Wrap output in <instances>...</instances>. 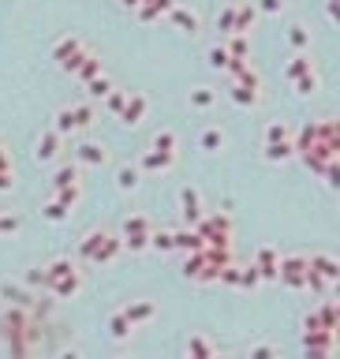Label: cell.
Here are the masks:
<instances>
[{"label":"cell","mask_w":340,"mask_h":359,"mask_svg":"<svg viewBox=\"0 0 340 359\" xmlns=\"http://www.w3.org/2000/svg\"><path fill=\"white\" fill-rule=\"evenodd\" d=\"M303 277H307V255H284L277 262V281L288 284V288H303Z\"/></svg>","instance_id":"6da1fadb"},{"label":"cell","mask_w":340,"mask_h":359,"mask_svg":"<svg viewBox=\"0 0 340 359\" xmlns=\"http://www.w3.org/2000/svg\"><path fill=\"white\" fill-rule=\"evenodd\" d=\"M49 292L53 300H75L79 292H82V270H71V273H64V277H57V281H49Z\"/></svg>","instance_id":"7a4b0ae2"},{"label":"cell","mask_w":340,"mask_h":359,"mask_svg":"<svg viewBox=\"0 0 340 359\" xmlns=\"http://www.w3.org/2000/svg\"><path fill=\"white\" fill-rule=\"evenodd\" d=\"M307 270L321 273V277H325V281H333V284L340 281V262H337L329 251H310V255H307Z\"/></svg>","instance_id":"3957f363"},{"label":"cell","mask_w":340,"mask_h":359,"mask_svg":"<svg viewBox=\"0 0 340 359\" xmlns=\"http://www.w3.org/2000/svg\"><path fill=\"white\" fill-rule=\"evenodd\" d=\"M277 262H281L277 247H258L254 251V270H258L262 281H277Z\"/></svg>","instance_id":"277c9868"},{"label":"cell","mask_w":340,"mask_h":359,"mask_svg":"<svg viewBox=\"0 0 340 359\" xmlns=\"http://www.w3.org/2000/svg\"><path fill=\"white\" fill-rule=\"evenodd\" d=\"M124 315H127V322L131 326H146V322H153V315H158V303L153 300H131L127 307H120Z\"/></svg>","instance_id":"5b68a950"},{"label":"cell","mask_w":340,"mask_h":359,"mask_svg":"<svg viewBox=\"0 0 340 359\" xmlns=\"http://www.w3.org/2000/svg\"><path fill=\"white\" fill-rule=\"evenodd\" d=\"M180 214H183V221H187L191 228L198 225V217H202V195L195 187H183L180 191Z\"/></svg>","instance_id":"8992f818"},{"label":"cell","mask_w":340,"mask_h":359,"mask_svg":"<svg viewBox=\"0 0 340 359\" xmlns=\"http://www.w3.org/2000/svg\"><path fill=\"white\" fill-rule=\"evenodd\" d=\"M318 322H321V329H333L337 333V326H340V300H333V292L329 296H321V303H318Z\"/></svg>","instance_id":"52a82bcc"},{"label":"cell","mask_w":340,"mask_h":359,"mask_svg":"<svg viewBox=\"0 0 340 359\" xmlns=\"http://www.w3.org/2000/svg\"><path fill=\"white\" fill-rule=\"evenodd\" d=\"M105 326H108V337H113V340H131V333H135V326L127 322V315H124L120 307H116L113 315H108Z\"/></svg>","instance_id":"ba28073f"},{"label":"cell","mask_w":340,"mask_h":359,"mask_svg":"<svg viewBox=\"0 0 340 359\" xmlns=\"http://www.w3.org/2000/svg\"><path fill=\"white\" fill-rule=\"evenodd\" d=\"M120 251H124L120 236H113V232H108L105 239H101V247L94 251V259H90V262H94V266H105V262H113V259H116V255H120Z\"/></svg>","instance_id":"9c48e42d"},{"label":"cell","mask_w":340,"mask_h":359,"mask_svg":"<svg viewBox=\"0 0 340 359\" xmlns=\"http://www.w3.org/2000/svg\"><path fill=\"white\" fill-rule=\"evenodd\" d=\"M172 247H176V251H202L206 239H202L195 228H180V232H172Z\"/></svg>","instance_id":"30bf717a"},{"label":"cell","mask_w":340,"mask_h":359,"mask_svg":"<svg viewBox=\"0 0 340 359\" xmlns=\"http://www.w3.org/2000/svg\"><path fill=\"white\" fill-rule=\"evenodd\" d=\"M299 340H303V348H329L333 352L337 333L333 329H310V333H299Z\"/></svg>","instance_id":"8fae6325"},{"label":"cell","mask_w":340,"mask_h":359,"mask_svg":"<svg viewBox=\"0 0 340 359\" xmlns=\"http://www.w3.org/2000/svg\"><path fill=\"white\" fill-rule=\"evenodd\" d=\"M214 352H217V344H214V340H209L206 333H191V337H187V356H195V359H209Z\"/></svg>","instance_id":"7c38bea8"},{"label":"cell","mask_w":340,"mask_h":359,"mask_svg":"<svg viewBox=\"0 0 340 359\" xmlns=\"http://www.w3.org/2000/svg\"><path fill=\"white\" fill-rule=\"evenodd\" d=\"M71 270H79L71 259H53V262H45L41 266V273H45V288H49V281H57V277H64V273H71ZM41 288V292H45Z\"/></svg>","instance_id":"4fadbf2b"},{"label":"cell","mask_w":340,"mask_h":359,"mask_svg":"<svg viewBox=\"0 0 340 359\" xmlns=\"http://www.w3.org/2000/svg\"><path fill=\"white\" fill-rule=\"evenodd\" d=\"M57 154H60V135L57 131H45L41 142H38V150H34V158H38V161H53Z\"/></svg>","instance_id":"5bb4252c"},{"label":"cell","mask_w":340,"mask_h":359,"mask_svg":"<svg viewBox=\"0 0 340 359\" xmlns=\"http://www.w3.org/2000/svg\"><path fill=\"white\" fill-rule=\"evenodd\" d=\"M75 154H79L82 165H105L108 161V150H105V146H97V142H82Z\"/></svg>","instance_id":"9a60e30c"},{"label":"cell","mask_w":340,"mask_h":359,"mask_svg":"<svg viewBox=\"0 0 340 359\" xmlns=\"http://www.w3.org/2000/svg\"><path fill=\"white\" fill-rule=\"evenodd\" d=\"M4 296H8L12 307H23V311H30L34 303H38V296H30L26 288H19V284H4Z\"/></svg>","instance_id":"2e32d148"},{"label":"cell","mask_w":340,"mask_h":359,"mask_svg":"<svg viewBox=\"0 0 340 359\" xmlns=\"http://www.w3.org/2000/svg\"><path fill=\"white\" fill-rule=\"evenodd\" d=\"M146 113V98L142 94H135V98H127L124 101V109H120V116H124V124H139Z\"/></svg>","instance_id":"e0dca14e"},{"label":"cell","mask_w":340,"mask_h":359,"mask_svg":"<svg viewBox=\"0 0 340 359\" xmlns=\"http://www.w3.org/2000/svg\"><path fill=\"white\" fill-rule=\"evenodd\" d=\"M172 23H176L183 34H198V15L191 12V8H172Z\"/></svg>","instance_id":"ac0fdd59"},{"label":"cell","mask_w":340,"mask_h":359,"mask_svg":"<svg viewBox=\"0 0 340 359\" xmlns=\"http://www.w3.org/2000/svg\"><path fill=\"white\" fill-rule=\"evenodd\" d=\"M108 232H101V228H94V232H86V236H82V243H79V259L82 262H90V259H94V251H97V247H101V239H105Z\"/></svg>","instance_id":"d6986e66"},{"label":"cell","mask_w":340,"mask_h":359,"mask_svg":"<svg viewBox=\"0 0 340 359\" xmlns=\"http://www.w3.org/2000/svg\"><path fill=\"white\" fill-rule=\"evenodd\" d=\"M75 75H79L82 82H90L94 75H101V60H97V57H90V53H82V60L75 64Z\"/></svg>","instance_id":"ffe728a7"},{"label":"cell","mask_w":340,"mask_h":359,"mask_svg":"<svg viewBox=\"0 0 340 359\" xmlns=\"http://www.w3.org/2000/svg\"><path fill=\"white\" fill-rule=\"evenodd\" d=\"M116 187H120V191H135V187H139V169H135V165H120V169H116Z\"/></svg>","instance_id":"44dd1931"},{"label":"cell","mask_w":340,"mask_h":359,"mask_svg":"<svg viewBox=\"0 0 340 359\" xmlns=\"http://www.w3.org/2000/svg\"><path fill=\"white\" fill-rule=\"evenodd\" d=\"M303 288H310L314 296H329V292H333V281H325L321 273L307 270V277H303Z\"/></svg>","instance_id":"7402d4cb"},{"label":"cell","mask_w":340,"mask_h":359,"mask_svg":"<svg viewBox=\"0 0 340 359\" xmlns=\"http://www.w3.org/2000/svg\"><path fill=\"white\" fill-rule=\"evenodd\" d=\"M198 146L206 154H217L220 146H225V131H220V127H206V131H202V139H198Z\"/></svg>","instance_id":"603a6c76"},{"label":"cell","mask_w":340,"mask_h":359,"mask_svg":"<svg viewBox=\"0 0 340 359\" xmlns=\"http://www.w3.org/2000/svg\"><path fill=\"white\" fill-rule=\"evenodd\" d=\"M202 266H206V255H202V251H187V259H183V277L195 281Z\"/></svg>","instance_id":"cb8c5ba5"},{"label":"cell","mask_w":340,"mask_h":359,"mask_svg":"<svg viewBox=\"0 0 340 359\" xmlns=\"http://www.w3.org/2000/svg\"><path fill=\"white\" fill-rule=\"evenodd\" d=\"M153 232V225L146 217H127L124 221V236H150Z\"/></svg>","instance_id":"d4e9b609"},{"label":"cell","mask_w":340,"mask_h":359,"mask_svg":"<svg viewBox=\"0 0 340 359\" xmlns=\"http://www.w3.org/2000/svg\"><path fill=\"white\" fill-rule=\"evenodd\" d=\"M217 281L225 284V288H240V266L236 262H228V266H220V273H217Z\"/></svg>","instance_id":"484cf974"},{"label":"cell","mask_w":340,"mask_h":359,"mask_svg":"<svg viewBox=\"0 0 340 359\" xmlns=\"http://www.w3.org/2000/svg\"><path fill=\"white\" fill-rule=\"evenodd\" d=\"M169 165H172V154H161V150L142 154V169H169Z\"/></svg>","instance_id":"4316f807"},{"label":"cell","mask_w":340,"mask_h":359,"mask_svg":"<svg viewBox=\"0 0 340 359\" xmlns=\"http://www.w3.org/2000/svg\"><path fill=\"white\" fill-rule=\"evenodd\" d=\"M288 45H292V49H307V45H310V30H307V26H288Z\"/></svg>","instance_id":"83f0119b"},{"label":"cell","mask_w":340,"mask_h":359,"mask_svg":"<svg viewBox=\"0 0 340 359\" xmlns=\"http://www.w3.org/2000/svg\"><path fill=\"white\" fill-rule=\"evenodd\" d=\"M68 214H71V210H68V206H60L57 199H53L49 206L41 210V217H45V221H53V225H60V221H68Z\"/></svg>","instance_id":"f1b7e54d"},{"label":"cell","mask_w":340,"mask_h":359,"mask_svg":"<svg viewBox=\"0 0 340 359\" xmlns=\"http://www.w3.org/2000/svg\"><path fill=\"white\" fill-rule=\"evenodd\" d=\"M71 183H79V169H75V165H64V169L57 172V180H53V187H71Z\"/></svg>","instance_id":"f546056e"},{"label":"cell","mask_w":340,"mask_h":359,"mask_svg":"<svg viewBox=\"0 0 340 359\" xmlns=\"http://www.w3.org/2000/svg\"><path fill=\"white\" fill-rule=\"evenodd\" d=\"M71 124H75V127H90V124H94V109H90V105H75V109H71Z\"/></svg>","instance_id":"4dcf8cb0"},{"label":"cell","mask_w":340,"mask_h":359,"mask_svg":"<svg viewBox=\"0 0 340 359\" xmlns=\"http://www.w3.org/2000/svg\"><path fill=\"white\" fill-rule=\"evenodd\" d=\"M262 277H258V270H254V262L251 266H240V288H258Z\"/></svg>","instance_id":"1f68e13d"},{"label":"cell","mask_w":340,"mask_h":359,"mask_svg":"<svg viewBox=\"0 0 340 359\" xmlns=\"http://www.w3.org/2000/svg\"><path fill=\"white\" fill-rule=\"evenodd\" d=\"M206 60H209V68H228V60H232V57H228L225 45H214V49L206 53Z\"/></svg>","instance_id":"d6a6232c"},{"label":"cell","mask_w":340,"mask_h":359,"mask_svg":"<svg viewBox=\"0 0 340 359\" xmlns=\"http://www.w3.org/2000/svg\"><path fill=\"white\" fill-rule=\"evenodd\" d=\"M247 359H277V348H273L270 340H258V344L247 352Z\"/></svg>","instance_id":"836d02e7"},{"label":"cell","mask_w":340,"mask_h":359,"mask_svg":"<svg viewBox=\"0 0 340 359\" xmlns=\"http://www.w3.org/2000/svg\"><path fill=\"white\" fill-rule=\"evenodd\" d=\"M150 247L153 251H176L172 247V232H150Z\"/></svg>","instance_id":"e575fe53"},{"label":"cell","mask_w":340,"mask_h":359,"mask_svg":"<svg viewBox=\"0 0 340 359\" xmlns=\"http://www.w3.org/2000/svg\"><path fill=\"white\" fill-rule=\"evenodd\" d=\"M307 71H310V60H307V57H296V60L288 64V79H292V82H296L299 75H307Z\"/></svg>","instance_id":"d590c367"},{"label":"cell","mask_w":340,"mask_h":359,"mask_svg":"<svg viewBox=\"0 0 340 359\" xmlns=\"http://www.w3.org/2000/svg\"><path fill=\"white\" fill-rule=\"evenodd\" d=\"M191 105L209 109V105H214V90H206V86H202V90H191Z\"/></svg>","instance_id":"8d00e7d4"},{"label":"cell","mask_w":340,"mask_h":359,"mask_svg":"<svg viewBox=\"0 0 340 359\" xmlns=\"http://www.w3.org/2000/svg\"><path fill=\"white\" fill-rule=\"evenodd\" d=\"M265 142H288V127H284V124H270V127H265Z\"/></svg>","instance_id":"74e56055"},{"label":"cell","mask_w":340,"mask_h":359,"mask_svg":"<svg viewBox=\"0 0 340 359\" xmlns=\"http://www.w3.org/2000/svg\"><path fill=\"white\" fill-rule=\"evenodd\" d=\"M120 243L127 251H146V247H150V236H120Z\"/></svg>","instance_id":"f35d334b"},{"label":"cell","mask_w":340,"mask_h":359,"mask_svg":"<svg viewBox=\"0 0 340 359\" xmlns=\"http://www.w3.org/2000/svg\"><path fill=\"white\" fill-rule=\"evenodd\" d=\"M172 146H176V135L172 131H161L158 139H153V150H161V154H172Z\"/></svg>","instance_id":"ab89813d"},{"label":"cell","mask_w":340,"mask_h":359,"mask_svg":"<svg viewBox=\"0 0 340 359\" xmlns=\"http://www.w3.org/2000/svg\"><path fill=\"white\" fill-rule=\"evenodd\" d=\"M232 15H236V8H225V12L217 15V26H220L225 34H232Z\"/></svg>","instance_id":"60d3db41"},{"label":"cell","mask_w":340,"mask_h":359,"mask_svg":"<svg viewBox=\"0 0 340 359\" xmlns=\"http://www.w3.org/2000/svg\"><path fill=\"white\" fill-rule=\"evenodd\" d=\"M15 228H19V217H12V214H4V217H0V236L15 232Z\"/></svg>","instance_id":"b9f144b4"},{"label":"cell","mask_w":340,"mask_h":359,"mask_svg":"<svg viewBox=\"0 0 340 359\" xmlns=\"http://www.w3.org/2000/svg\"><path fill=\"white\" fill-rule=\"evenodd\" d=\"M258 8H262L265 15H277L281 8H284V0H258Z\"/></svg>","instance_id":"7bdbcfd3"},{"label":"cell","mask_w":340,"mask_h":359,"mask_svg":"<svg viewBox=\"0 0 340 359\" xmlns=\"http://www.w3.org/2000/svg\"><path fill=\"white\" fill-rule=\"evenodd\" d=\"M303 356L307 359H329L333 352H329V348H303Z\"/></svg>","instance_id":"ee69618b"},{"label":"cell","mask_w":340,"mask_h":359,"mask_svg":"<svg viewBox=\"0 0 340 359\" xmlns=\"http://www.w3.org/2000/svg\"><path fill=\"white\" fill-rule=\"evenodd\" d=\"M57 359H82V356H79V352H75V348H68V352H60V356H57Z\"/></svg>","instance_id":"f6af8a7d"},{"label":"cell","mask_w":340,"mask_h":359,"mask_svg":"<svg viewBox=\"0 0 340 359\" xmlns=\"http://www.w3.org/2000/svg\"><path fill=\"white\" fill-rule=\"evenodd\" d=\"M209 359H232V356H220V352H214V356H209Z\"/></svg>","instance_id":"bcb514c9"},{"label":"cell","mask_w":340,"mask_h":359,"mask_svg":"<svg viewBox=\"0 0 340 359\" xmlns=\"http://www.w3.org/2000/svg\"><path fill=\"white\" fill-rule=\"evenodd\" d=\"M116 359H135V356H116Z\"/></svg>","instance_id":"7dc6e473"},{"label":"cell","mask_w":340,"mask_h":359,"mask_svg":"<svg viewBox=\"0 0 340 359\" xmlns=\"http://www.w3.org/2000/svg\"><path fill=\"white\" fill-rule=\"evenodd\" d=\"M183 359H195V356H183Z\"/></svg>","instance_id":"c3c4849f"}]
</instances>
